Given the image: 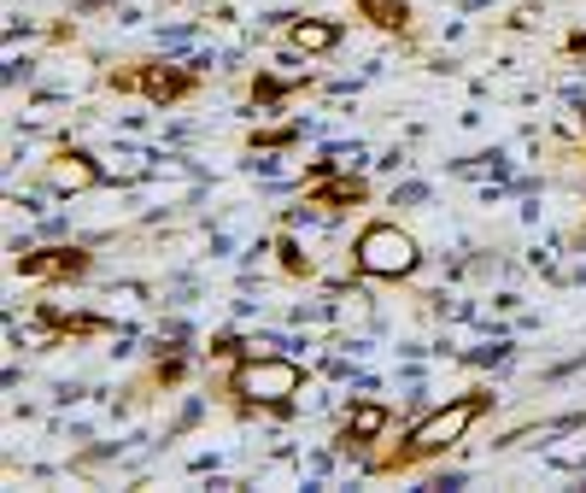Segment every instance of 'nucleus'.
I'll use <instances>...</instances> for the list:
<instances>
[{"label": "nucleus", "instance_id": "f257e3e1", "mask_svg": "<svg viewBox=\"0 0 586 493\" xmlns=\"http://www.w3.org/2000/svg\"><path fill=\"white\" fill-rule=\"evenodd\" d=\"M493 411V388H469V394H457L446 405H434L428 417H416L405 429V441H393L387 452H375L370 470L375 476H405V470H423L434 459H446V452L469 435V429Z\"/></svg>", "mask_w": 586, "mask_h": 493}, {"label": "nucleus", "instance_id": "f03ea898", "mask_svg": "<svg viewBox=\"0 0 586 493\" xmlns=\"http://www.w3.org/2000/svg\"><path fill=\"white\" fill-rule=\"evenodd\" d=\"M223 394L229 405L241 411V417H259V411H270V417H287L293 400L305 394V364H293L282 353H241L235 364H229L223 376Z\"/></svg>", "mask_w": 586, "mask_h": 493}, {"label": "nucleus", "instance_id": "7ed1b4c3", "mask_svg": "<svg viewBox=\"0 0 586 493\" xmlns=\"http://www.w3.org/2000/svg\"><path fill=\"white\" fill-rule=\"evenodd\" d=\"M346 259L364 282H411L416 271H423V247H416V235L400 230V223H387V218L364 223V230L352 235Z\"/></svg>", "mask_w": 586, "mask_h": 493}, {"label": "nucleus", "instance_id": "20e7f679", "mask_svg": "<svg viewBox=\"0 0 586 493\" xmlns=\"http://www.w3.org/2000/svg\"><path fill=\"white\" fill-rule=\"evenodd\" d=\"M118 94H141L153 107H182L188 94L200 89V66H164V59H141L130 71H112L107 77Z\"/></svg>", "mask_w": 586, "mask_h": 493}, {"label": "nucleus", "instance_id": "39448f33", "mask_svg": "<svg viewBox=\"0 0 586 493\" xmlns=\"http://www.w3.org/2000/svg\"><path fill=\"white\" fill-rule=\"evenodd\" d=\"M41 182H48L53 194H89L107 182V164H100L94 153H82V148H59L48 164H41Z\"/></svg>", "mask_w": 586, "mask_h": 493}, {"label": "nucleus", "instance_id": "423d86ee", "mask_svg": "<svg viewBox=\"0 0 586 493\" xmlns=\"http://www.w3.org/2000/svg\"><path fill=\"white\" fill-rule=\"evenodd\" d=\"M89 264L94 259L82 247H36V253L12 259V271L24 282H77V276H89Z\"/></svg>", "mask_w": 586, "mask_h": 493}, {"label": "nucleus", "instance_id": "0eeeda50", "mask_svg": "<svg viewBox=\"0 0 586 493\" xmlns=\"http://www.w3.org/2000/svg\"><path fill=\"white\" fill-rule=\"evenodd\" d=\"M370 200V182L352 177V171H329V177H311L305 182V205H323V212H352V205Z\"/></svg>", "mask_w": 586, "mask_h": 493}, {"label": "nucleus", "instance_id": "6e6552de", "mask_svg": "<svg viewBox=\"0 0 586 493\" xmlns=\"http://www.w3.org/2000/svg\"><path fill=\"white\" fill-rule=\"evenodd\" d=\"M387 435H393V411H387L382 400H352L346 423H341V452L375 446V441H387Z\"/></svg>", "mask_w": 586, "mask_h": 493}, {"label": "nucleus", "instance_id": "1a4fd4ad", "mask_svg": "<svg viewBox=\"0 0 586 493\" xmlns=\"http://www.w3.org/2000/svg\"><path fill=\"white\" fill-rule=\"evenodd\" d=\"M334 48H341V24L334 18H293L282 30V53H293V59H323Z\"/></svg>", "mask_w": 586, "mask_h": 493}, {"label": "nucleus", "instance_id": "9d476101", "mask_svg": "<svg viewBox=\"0 0 586 493\" xmlns=\"http://www.w3.org/2000/svg\"><path fill=\"white\" fill-rule=\"evenodd\" d=\"M358 18L382 36H411V0H358Z\"/></svg>", "mask_w": 586, "mask_h": 493}, {"label": "nucleus", "instance_id": "9b49d317", "mask_svg": "<svg viewBox=\"0 0 586 493\" xmlns=\"http://www.w3.org/2000/svg\"><path fill=\"white\" fill-rule=\"evenodd\" d=\"M276 259H282V271H287L293 282H311V276H317V264H311V253H305L293 235H276Z\"/></svg>", "mask_w": 586, "mask_h": 493}, {"label": "nucleus", "instance_id": "f8f14e48", "mask_svg": "<svg viewBox=\"0 0 586 493\" xmlns=\"http://www.w3.org/2000/svg\"><path fill=\"white\" fill-rule=\"evenodd\" d=\"M293 141H300V130H293V123H282V130H253V141H246V148H253V153H282V148H293Z\"/></svg>", "mask_w": 586, "mask_h": 493}, {"label": "nucleus", "instance_id": "ddd939ff", "mask_svg": "<svg viewBox=\"0 0 586 493\" xmlns=\"http://www.w3.org/2000/svg\"><path fill=\"white\" fill-rule=\"evenodd\" d=\"M182 376H188L182 359H159V364H153V388H176Z\"/></svg>", "mask_w": 586, "mask_h": 493}, {"label": "nucleus", "instance_id": "4468645a", "mask_svg": "<svg viewBox=\"0 0 586 493\" xmlns=\"http://www.w3.org/2000/svg\"><path fill=\"white\" fill-rule=\"evenodd\" d=\"M282 94H287V82H276V77H253V100H259V107H276Z\"/></svg>", "mask_w": 586, "mask_h": 493}, {"label": "nucleus", "instance_id": "2eb2a0df", "mask_svg": "<svg viewBox=\"0 0 586 493\" xmlns=\"http://www.w3.org/2000/svg\"><path fill=\"white\" fill-rule=\"evenodd\" d=\"M569 53H586V30H580V36H569Z\"/></svg>", "mask_w": 586, "mask_h": 493}]
</instances>
